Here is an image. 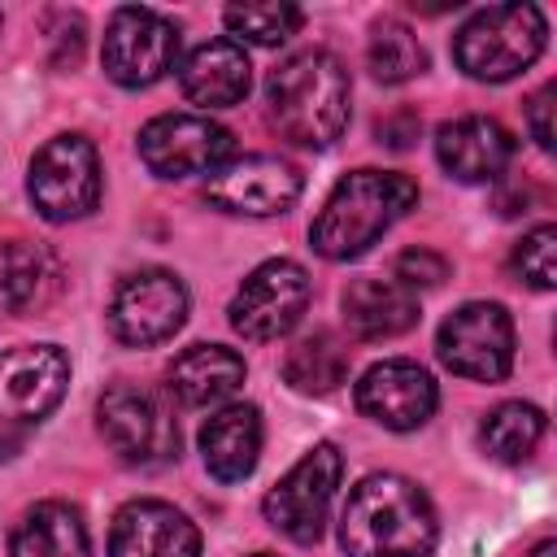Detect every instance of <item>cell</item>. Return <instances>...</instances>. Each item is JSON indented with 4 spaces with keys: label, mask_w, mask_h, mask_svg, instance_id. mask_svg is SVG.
<instances>
[{
    "label": "cell",
    "mask_w": 557,
    "mask_h": 557,
    "mask_svg": "<svg viewBox=\"0 0 557 557\" xmlns=\"http://www.w3.org/2000/svg\"><path fill=\"white\" fill-rule=\"evenodd\" d=\"M435 540V509L405 474H366L344 500L339 544L348 557H431Z\"/></svg>",
    "instance_id": "1"
},
{
    "label": "cell",
    "mask_w": 557,
    "mask_h": 557,
    "mask_svg": "<svg viewBox=\"0 0 557 557\" xmlns=\"http://www.w3.org/2000/svg\"><path fill=\"white\" fill-rule=\"evenodd\" d=\"M348 100H352L348 70L326 48L292 52L265 78L270 126L300 148H331L348 126Z\"/></svg>",
    "instance_id": "2"
},
{
    "label": "cell",
    "mask_w": 557,
    "mask_h": 557,
    "mask_svg": "<svg viewBox=\"0 0 557 557\" xmlns=\"http://www.w3.org/2000/svg\"><path fill=\"white\" fill-rule=\"evenodd\" d=\"M413 205H418V183L409 174L352 170L322 200V209H318V218L309 226V244L326 261H352L379 235H387L392 222L405 218Z\"/></svg>",
    "instance_id": "3"
},
{
    "label": "cell",
    "mask_w": 557,
    "mask_h": 557,
    "mask_svg": "<svg viewBox=\"0 0 557 557\" xmlns=\"http://www.w3.org/2000/svg\"><path fill=\"white\" fill-rule=\"evenodd\" d=\"M544 35L548 26L535 4H492V9H479L453 35V57L470 78L505 83L544 52Z\"/></svg>",
    "instance_id": "4"
},
{
    "label": "cell",
    "mask_w": 557,
    "mask_h": 557,
    "mask_svg": "<svg viewBox=\"0 0 557 557\" xmlns=\"http://www.w3.org/2000/svg\"><path fill=\"white\" fill-rule=\"evenodd\" d=\"M26 196L44 222H74L100 205V157L87 135H52L26 174Z\"/></svg>",
    "instance_id": "5"
},
{
    "label": "cell",
    "mask_w": 557,
    "mask_h": 557,
    "mask_svg": "<svg viewBox=\"0 0 557 557\" xmlns=\"http://www.w3.org/2000/svg\"><path fill=\"white\" fill-rule=\"evenodd\" d=\"M435 352L457 379L500 383L513 366V318L496 300H470L440 322Z\"/></svg>",
    "instance_id": "6"
},
{
    "label": "cell",
    "mask_w": 557,
    "mask_h": 557,
    "mask_svg": "<svg viewBox=\"0 0 557 557\" xmlns=\"http://www.w3.org/2000/svg\"><path fill=\"white\" fill-rule=\"evenodd\" d=\"M339 474H344V457L335 444H313L270 492H265V522L296 540V544H313L326 527V509L335 500V487H339Z\"/></svg>",
    "instance_id": "7"
},
{
    "label": "cell",
    "mask_w": 557,
    "mask_h": 557,
    "mask_svg": "<svg viewBox=\"0 0 557 557\" xmlns=\"http://www.w3.org/2000/svg\"><path fill=\"white\" fill-rule=\"evenodd\" d=\"M100 61L117 87H152L178 61V26L157 9L126 4L104 26Z\"/></svg>",
    "instance_id": "8"
},
{
    "label": "cell",
    "mask_w": 557,
    "mask_h": 557,
    "mask_svg": "<svg viewBox=\"0 0 557 557\" xmlns=\"http://www.w3.org/2000/svg\"><path fill=\"white\" fill-rule=\"evenodd\" d=\"M96 426L126 466H161L178 453V426L170 409L135 383H113L100 396Z\"/></svg>",
    "instance_id": "9"
},
{
    "label": "cell",
    "mask_w": 557,
    "mask_h": 557,
    "mask_svg": "<svg viewBox=\"0 0 557 557\" xmlns=\"http://www.w3.org/2000/svg\"><path fill=\"white\" fill-rule=\"evenodd\" d=\"M235 157V139L222 122L205 113H161L139 131V161L157 178L213 174Z\"/></svg>",
    "instance_id": "10"
},
{
    "label": "cell",
    "mask_w": 557,
    "mask_h": 557,
    "mask_svg": "<svg viewBox=\"0 0 557 557\" xmlns=\"http://www.w3.org/2000/svg\"><path fill=\"white\" fill-rule=\"evenodd\" d=\"M309 274L305 265L287 261V257H274V261H261L244 283L239 292L231 296V326L252 339V344H265V339H278L287 335L305 309H309Z\"/></svg>",
    "instance_id": "11"
},
{
    "label": "cell",
    "mask_w": 557,
    "mask_h": 557,
    "mask_svg": "<svg viewBox=\"0 0 557 557\" xmlns=\"http://www.w3.org/2000/svg\"><path fill=\"white\" fill-rule=\"evenodd\" d=\"M187 322V287L178 274L148 265L126 274L109 300V331L131 348H152Z\"/></svg>",
    "instance_id": "12"
},
{
    "label": "cell",
    "mask_w": 557,
    "mask_h": 557,
    "mask_svg": "<svg viewBox=\"0 0 557 557\" xmlns=\"http://www.w3.org/2000/svg\"><path fill=\"white\" fill-rule=\"evenodd\" d=\"M300 196V170L283 157H265V152H248V157H231L226 165H218L205 178V200L218 205L222 213H239V218H274L287 213Z\"/></svg>",
    "instance_id": "13"
},
{
    "label": "cell",
    "mask_w": 557,
    "mask_h": 557,
    "mask_svg": "<svg viewBox=\"0 0 557 557\" xmlns=\"http://www.w3.org/2000/svg\"><path fill=\"white\" fill-rule=\"evenodd\" d=\"M70 387V357L57 344H17L0 352V422H44Z\"/></svg>",
    "instance_id": "14"
},
{
    "label": "cell",
    "mask_w": 557,
    "mask_h": 557,
    "mask_svg": "<svg viewBox=\"0 0 557 557\" xmlns=\"http://www.w3.org/2000/svg\"><path fill=\"white\" fill-rule=\"evenodd\" d=\"M435 405H440L435 379L405 357L370 366L357 383V409L387 431H418L435 413Z\"/></svg>",
    "instance_id": "15"
},
{
    "label": "cell",
    "mask_w": 557,
    "mask_h": 557,
    "mask_svg": "<svg viewBox=\"0 0 557 557\" xmlns=\"http://www.w3.org/2000/svg\"><path fill=\"white\" fill-rule=\"evenodd\" d=\"M109 557H200V531L165 500H131L109 527Z\"/></svg>",
    "instance_id": "16"
},
{
    "label": "cell",
    "mask_w": 557,
    "mask_h": 557,
    "mask_svg": "<svg viewBox=\"0 0 557 557\" xmlns=\"http://www.w3.org/2000/svg\"><path fill=\"white\" fill-rule=\"evenodd\" d=\"M435 161L457 183H496L513 161V135L496 117H457L435 131Z\"/></svg>",
    "instance_id": "17"
},
{
    "label": "cell",
    "mask_w": 557,
    "mask_h": 557,
    "mask_svg": "<svg viewBox=\"0 0 557 557\" xmlns=\"http://www.w3.org/2000/svg\"><path fill=\"white\" fill-rule=\"evenodd\" d=\"M252 65L235 39H205L178 65V87L200 109H231L248 96Z\"/></svg>",
    "instance_id": "18"
},
{
    "label": "cell",
    "mask_w": 557,
    "mask_h": 557,
    "mask_svg": "<svg viewBox=\"0 0 557 557\" xmlns=\"http://www.w3.org/2000/svg\"><path fill=\"white\" fill-rule=\"evenodd\" d=\"M339 309L357 339H392L418 322V292H409L400 278L361 274L344 287Z\"/></svg>",
    "instance_id": "19"
},
{
    "label": "cell",
    "mask_w": 557,
    "mask_h": 557,
    "mask_svg": "<svg viewBox=\"0 0 557 557\" xmlns=\"http://www.w3.org/2000/svg\"><path fill=\"white\" fill-rule=\"evenodd\" d=\"M170 396L187 409H209L244 387V357L226 344H191L170 366Z\"/></svg>",
    "instance_id": "20"
},
{
    "label": "cell",
    "mask_w": 557,
    "mask_h": 557,
    "mask_svg": "<svg viewBox=\"0 0 557 557\" xmlns=\"http://www.w3.org/2000/svg\"><path fill=\"white\" fill-rule=\"evenodd\" d=\"M200 457L218 483H239L261 457V413L252 405H222L200 426Z\"/></svg>",
    "instance_id": "21"
},
{
    "label": "cell",
    "mask_w": 557,
    "mask_h": 557,
    "mask_svg": "<svg viewBox=\"0 0 557 557\" xmlns=\"http://www.w3.org/2000/svg\"><path fill=\"white\" fill-rule=\"evenodd\" d=\"M9 557H91L83 513L65 500L30 505L9 535Z\"/></svg>",
    "instance_id": "22"
},
{
    "label": "cell",
    "mask_w": 557,
    "mask_h": 557,
    "mask_svg": "<svg viewBox=\"0 0 557 557\" xmlns=\"http://www.w3.org/2000/svg\"><path fill=\"white\" fill-rule=\"evenodd\" d=\"M61 265L44 244L0 239V313H30L52 300Z\"/></svg>",
    "instance_id": "23"
},
{
    "label": "cell",
    "mask_w": 557,
    "mask_h": 557,
    "mask_svg": "<svg viewBox=\"0 0 557 557\" xmlns=\"http://www.w3.org/2000/svg\"><path fill=\"white\" fill-rule=\"evenodd\" d=\"M283 379L300 396H326L348 379V348L331 331H313V335H305L287 348Z\"/></svg>",
    "instance_id": "24"
},
{
    "label": "cell",
    "mask_w": 557,
    "mask_h": 557,
    "mask_svg": "<svg viewBox=\"0 0 557 557\" xmlns=\"http://www.w3.org/2000/svg\"><path fill=\"white\" fill-rule=\"evenodd\" d=\"M544 440V409L527 405V400H505L496 405L483 426H479V444L492 461H505V466H518L527 461Z\"/></svg>",
    "instance_id": "25"
},
{
    "label": "cell",
    "mask_w": 557,
    "mask_h": 557,
    "mask_svg": "<svg viewBox=\"0 0 557 557\" xmlns=\"http://www.w3.org/2000/svg\"><path fill=\"white\" fill-rule=\"evenodd\" d=\"M366 61H370V74L379 83H409V78H418L426 70V52H422L418 35L396 17H379L370 26Z\"/></svg>",
    "instance_id": "26"
},
{
    "label": "cell",
    "mask_w": 557,
    "mask_h": 557,
    "mask_svg": "<svg viewBox=\"0 0 557 557\" xmlns=\"http://www.w3.org/2000/svg\"><path fill=\"white\" fill-rule=\"evenodd\" d=\"M226 30L248 39V44H261V48H274L283 39H292L305 22V13L287 0H248V4H226Z\"/></svg>",
    "instance_id": "27"
},
{
    "label": "cell",
    "mask_w": 557,
    "mask_h": 557,
    "mask_svg": "<svg viewBox=\"0 0 557 557\" xmlns=\"http://www.w3.org/2000/svg\"><path fill=\"white\" fill-rule=\"evenodd\" d=\"M513 274L535 287V292H553L557 287V226L544 222L535 231H527L518 244H513Z\"/></svg>",
    "instance_id": "28"
},
{
    "label": "cell",
    "mask_w": 557,
    "mask_h": 557,
    "mask_svg": "<svg viewBox=\"0 0 557 557\" xmlns=\"http://www.w3.org/2000/svg\"><path fill=\"white\" fill-rule=\"evenodd\" d=\"M396 278L413 292V287H440L444 278H448V261L440 257V252H426V248H409V252H400V261H396Z\"/></svg>",
    "instance_id": "29"
},
{
    "label": "cell",
    "mask_w": 557,
    "mask_h": 557,
    "mask_svg": "<svg viewBox=\"0 0 557 557\" xmlns=\"http://www.w3.org/2000/svg\"><path fill=\"white\" fill-rule=\"evenodd\" d=\"M548 113H553V83H544L531 100H527V126H531V139L548 152L553 148V122H548Z\"/></svg>",
    "instance_id": "30"
},
{
    "label": "cell",
    "mask_w": 557,
    "mask_h": 557,
    "mask_svg": "<svg viewBox=\"0 0 557 557\" xmlns=\"http://www.w3.org/2000/svg\"><path fill=\"white\" fill-rule=\"evenodd\" d=\"M418 139V117L413 113H392L379 122V144L387 148H409Z\"/></svg>",
    "instance_id": "31"
},
{
    "label": "cell",
    "mask_w": 557,
    "mask_h": 557,
    "mask_svg": "<svg viewBox=\"0 0 557 557\" xmlns=\"http://www.w3.org/2000/svg\"><path fill=\"white\" fill-rule=\"evenodd\" d=\"M22 444H26V426H9V422H0V461L17 457Z\"/></svg>",
    "instance_id": "32"
},
{
    "label": "cell",
    "mask_w": 557,
    "mask_h": 557,
    "mask_svg": "<svg viewBox=\"0 0 557 557\" xmlns=\"http://www.w3.org/2000/svg\"><path fill=\"white\" fill-rule=\"evenodd\" d=\"M527 557H557V540H540V544H535Z\"/></svg>",
    "instance_id": "33"
},
{
    "label": "cell",
    "mask_w": 557,
    "mask_h": 557,
    "mask_svg": "<svg viewBox=\"0 0 557 557\" xmlns=\"http://www.w3.org/2000/svg\"><path fill=\"white\" fill-rule=\"evenodd\" d=\"M252 557H274V553H252Z\"/></svg>",
    "instance_id": "34"
},
{
    "label": "cell",
    "mask_w": 557,
    "mask_h": 557,
    "mask_svg": "<svg viewBox=\"0 0 557 557\" xmlns=\"http://www.w3.org/2000/svg\"><path fill=\"white\" fill-rule=\"evenodd\" d=\"M0 26H4V17H0Z\"/></svg>",
    "instance_id": "35"
}]
</instances>
